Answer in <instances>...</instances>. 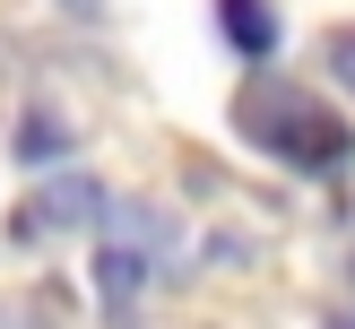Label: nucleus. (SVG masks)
Returning <instances> with one entry per match:
<instances>
[{
    "mask_svg": "<svg viewBox=\"0 0 355 329\" xmlns=\"http://www.w3.org/2000/svg\"><path fill=\"white\" fill-rule=\"evenodd\" d=\"M234 130L252 139V148L304 165V173H338L355 156V130L329 113L321 96H304V87H252V96L234 104Z\"/></svg>",
    "mask_w": 355,
    "mask_h": 329,
    "instance_id": "obj_1",
    "label": "nucleus"
},
{
    "mask_svg": "<svg viewBox=\"0 0 355 329\" xmlns=\"http://www.w3.org/2000/svg\"><path fill=\"white\" fill-rule=\"evenodd\" d=\"M96 217H104V182H96V173H52L35 199H17L9 234L17 242H44V234H78V225H96Z\"/></svg>",
    "mask_w": 355,
    "mask_h": 329,
    "instance_id": "obj_2",
    "label": "nucleus"
},
{
    "mask_svg": "<svg viewBox=\"0 0 355 329\" xmlns=\"http://www.w3.org/2000/svg\"><path fill=\"white\" fill-rule=\"evenodd\" d=\"M139 286H148V260H139L130 242H104V251H96V294H104V303H130Z\"/></svg>",
    "mask_w": 355,
    "mask_h": 329,
    "instance_id": "obj_3",
    "label": "nucleus"
},
{
    "mask_svg": "<svg viewBox=\"0 0 355 329\" xmlns=\"http://www.w3.org/2000/svg\"><path fill=\"white\" fill-rule=\"evenodd\" d=\"M217 17H225V44H234V52H269L277 44L269 0H217Z\"/></svg>",
    "mask_w": 355,
    "mask_h": 329,
    "instance_id": "obj_4",
    "label": "nucleus"
},
{
    "mask_svg": "<svg viewBox=\"0 0 355 329\" xmlns=\"http://www.w3.org/2000/svg\"><path fill=\"white\" fill-rule=\"evenodd\" d=\"M52 148H69L61 121H26V130H17V156H26V165H35V156H52Z\"/></svg>",
    "mask_w": 355,
    "mask_h": 329,
    "instance_id": "obj_5",
    "label": "nucleus"
},
{
    "mask_svg": "<svg viewBox=\"0 0 355 329\" xmlns=\"http://www.w3.org/2000/svg\"><path fill=\"white\" fill-rule=\"evenodd\" d=\"M329 78L355 96V26H338V35H329Z\"/></svg>",
    "mask_w": 355,
    "mask_h": 329,
    "instance_id": "obj_6",
    "label": "nucleus"
},
{
    "mask_svg": "<svg viewBox=\"0 0 355 329\" xmlns=\"http://www.w3.org/2000/svg\"><path fill=\"white\" fill-rule=\"evenodd\" d=\"M321 329H355V303H338V312H321Z\"/></svg>",
    "mask_w": 355,
    "mask_h": 329,
    "instance_id": "obj_7",
    "label": "nucleus"
}]
</instances>
